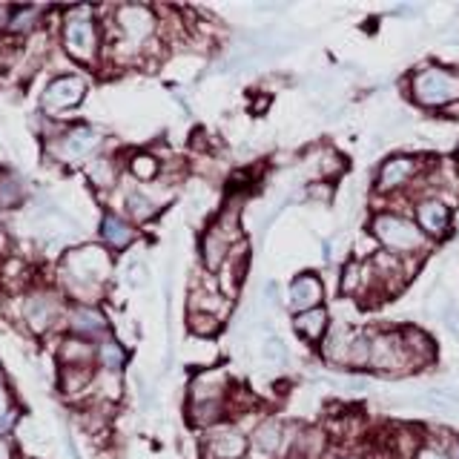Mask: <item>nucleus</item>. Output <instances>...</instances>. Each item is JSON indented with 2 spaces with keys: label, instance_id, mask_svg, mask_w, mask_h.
<instances>
[{
  "label": "nucleus",
  "instance_id": "a878e982",
  "mask_svg": "<svg viewBox=\"0 0 459 459\" xmlns=\"http://www.w3.org/2000/svg\"><path fill=\"white\" fill-rule=\"evenodd\" d=\"M158 169H161V164H158L155 158L147 152H135L133 158H129V172H133L138 181H152L158 176Z\"/></svg>",
  "mask_w": 459,
  "mask_h": 459
},
{
  "label": "nucleus",
  "instance_id": "39448f33",
  "mask_svg": "<svg viewBox=\"0 0 459 459\" xmlns=\"http://www.w3.org/2000/svg\"><path fill=\"white\" fill-rule=\"evenodd\" d=\"M370 370L382 373V377H405L416 370V362L408 351L402 330H379L370 339Z\"/></svg>",
  "mask_w": 459,
  "mask_h": 459
},
{
  "label": "nucleus",
  "instance_id": "f257e3e1",
  "mask_svg": "<svg viewBox=\"0 0 459 459\" xmlns=\"http://www.w3.org/2000/svg\"><path fill=\"white\" fill-rule=\"evenodd\" d=\"M370 236L379 241V247L385 253H391L396 258H416L428 250L430 238L420 230L413 219L402 215L396 210H379L370 219Z\"/></svg>",
  "mask_w": 459,
  "mask_h": 459
},
{
  "label": "nucleus",
  "instance_id": "ddd939ff",
  "mask_svg": "<svg viewBox=\"0 0 459 459\" xmlns=\"http://www.w3.org/2000/svg\"><path fill=\"white\" fill-rule=\"evenodd\" d=\"M83 92H86V83L75 75H61L55 78L47 92H43V109L49 112H64L69 107H75L83 100Z\"/></svg>",
  "mask_w": 459,
  "mask_h": 459
},
{
  "label": "nucleus",
  "instance_id": "7c9ffc66",
  "mask_svg": "<svg viewBox=\"0 0 459 459\" xmlns=\"http://www.w3.org/2000/svg\"><path fill=\"white\" fill-rule=\"evenodd\" d=\"M448 451H451V459H459V439L451 442V448H448Z\"/></svg>",
  "mask_w": 459,
  "mask_h": 459
},
{
  "label": "nucleus",
  "instance_id": "bb28decb",
  "mask_svg": "<svg viewBox=\"0 0 459 459\" xmlns=\"http://www.w3.org/2000/svg\"><path fill=\"white\" fill-rule=\"evenodd\" d=\"M90 176L95 184L109 186V184H115V167L107 161V158H95V161L90 164Z\"/></svg>",
  "mask_w": 459,
  "mask_h": 459
},
{
  "label": "nucleus",
  "instance_id": "393cba45",
  "mask_svg": "<svg viewBox=\"0 0 459 459\" xmlns=\"http://www.w3.org/2000/svg\"><path fill=\"white\" fill-rule=\"evenodd\" d=\"M98 362L104 365V370L118 373L124 368V362H126V353H124V348L118 342H104L98 348Z\"/></svg>",
  "mask_w": 459,
  "mask_h": 459
},
{
  "label": "nucleus",
  "instance_id": "1a4fd4ad",
  "mask_svg": "<svg viewBox=\"0 0 459 459\" xmlns=\"http://www.w3.org/2000/svg\"><path fill=\"white\" fill-rule=\"evenodd\" d=\"M454 212L448 207V201H442L439 195H425L413 204V221L420 224V230L428 238H442L448 236Z\"/></svg>",
  "mask_w": 459,
  "mask_h": 459
},
{
  "label": "nucleus",
  "instance_id": "0eeeda50",
  "mask_svg": "<svg viewBox=\"0 0 459 459\" xmlns=\"http://www.w3.org/2000/svg\"><path fill=\"white\" fill-rule=\"evenodd\" d=\"M115 26H118V47L138 52L155 32V14L150 6H118L115 9Z\"/></svg>",
  "mask_w": 459,
  "mask_h": 459
},
{
  "label": "nucleus",
  "instance_id": "f8f14e48",
  "mask_svg": "<svg viewBox=\"0 0 459 459\" xmlns=\"http://www.w3.org/2000/svg\"><path fill=\"white\" fill-rule=\"evenodd\" d=\"M100 143V135L92 126H75L69 129L66 135L57 138V143H52V155L57 161H78V158H86Z\"/></svg>",
  "mask_w": 459,
  "mask_h": 459
},
{
  "label": "nucleus",
  "instance_id": "6ab92c4d",
  "mask_svg": "<svg viewBox=\"0 0 459 459\" xmlns=\"http://www.w3.org/2000/svg\"><path fill=\"white\" fill-rule=\"evenodd\" d=\"M23 316H26V322L32 325L35 330H47V327H52V322L61 316V305H57V299L55 296H32L26 301V310H23Z\"/></svg>",
  "mask_w": 459,
  "mask_h": 459
},
{
  "label": "nucleus",
  "instance_id": "cd10ccee",
  "mask_svg": "<svg viewBox=\"0 0 459 459\" xmlns=\"http://www.w3.org/2000/svg\"><path fill=\"white\" fill-rule=\"evenodd\" d=\"M413 459H451V451L439 448V445H434V442H425L422 448L413 454Z\"/></svg>",
  "mask_w": 459,
  "mask_h": 459
},
{
  "label": "nucleus",
  "instance_id": "c756f323",
  "mask_svg": "<svg viewBox=\"0 0 459 459\" xmlns=\"http://www.w3.org/2000/svg\"><path fill=\"white\" fill-rule=\"evenodd\" d=\"M0 459H12V445L6 439H0Z\"/></svg>",
  "mask_w": 459,
  "mask_h": 459
},
{
  "label": "nucleus",
  "instance_id": "4be33fe9",
  "mask_svg": "<svg viewBox=\"0 0 459 459\" xmlns=\"http://www.w3.org/2000/svg\"><path fill=\"white\" fill-rule=\"evenodd\" d=\"M186 327H190V333L198 339H212L221 330V319L212 313H190L186 316Z\"/></svg>",
  "mask_w": 459,
  "mask_h": 459
},
{
  "label": "nucleus",
  "instance_id": "2eb2a0df",
  "mask_svg": "<svg viewBox=\"0 0 459 459\" xmlns=\"http://www.w3.org/2000/svg\"><path fill=\"white\" fill-rule=\"evenodd\" d=\"M290 442L287 437V425L276 416H267L253 428V448L264 456H279L284 451V445Z\"/></svg>",
  "mask_w": 459,
  "mask_h": 459
},
{
  "label": "nucleus",
  "instance_id": "aec40b11",
  "mask_svg": "<svg viewBox=\"0 0 459 459\" xmlns=\"http://www.w3.org/2000/svg\"><path fill=\"white\" fill-rule=\"evenodd\" d=\"M100 236H104V241L109 244L112 250H124V247L133 244L135 230L129 221H124L121 215L109 212V215H104V221H100Z\"/></svg>",
  "mask_w": 459,
  "mask_h": 459
},
{
  "label": "nucleus",
  "instance_id": "f03ea898",
  "mask_svg": "<svg viewBox=\"0 0 459 459\" xmlns=\"http://www.w3.org/2000/svg\"><path fill=\"white\" fill-rule=\"evenodd\" d=\"M227 394H230V377L221 368H204L198 370L190 382V420L198 428H215L221 425L227 413Z\"/></svg>",
  "mask_w": 459,
  "mask_h": 459
},
{
  "label": "nucleus",
  "instance_id": "423d86ee",
  "mask_svg": "<svg viewBox=\"0 0 459 459\" xmlns=\"http://www.w3.org/2000/svg\"><path fill=\"white\" fill-rule=\"evenodd\" d=\"M64 47L66 52L75 57V61L90 64L95 52H98V26L92 12L86 6H78L66 14L64 23Z\"/></svg>",
  "mask_w": 459,
  "mask_h": 459
},
{
  "label": "nucleus",
  "instance_id": "a211bd4d",
  "mask_svg": "<svg viewBox=\"0 0 459 459\" xmlns=\"http://www.w3.org/2000/svg\"><path fill=\"white\" fill-rule=\"evenodd\" d=\"M69 327H72V333H75L78 339H98V336H104L107 333V319H104V313L95 310L92 305H83V307H75L69 316Z\"/></svg>",
  "mask_w": 459,
  "mask_h": 459
},
{
  "label": "nucleus",
  "instance_id": "b1692460",
  "mask_svg": "<svg viewBox=\"0 0 459 459\" xmlns=\"http://www.w3.org/2000/svg\"><path fill=\"white\" fill-rule=\"evenodd\" d=\"M126 210H129V215H133L135 221H150L152 215L158 212L155 201L147 198L143 193H138V190H133V193L126 195Z\"/></svg>",
  "mask_w": 459,
  "mask_h": 459
},
{
  "label": "nucleus",
  "instance_id": "f3484780",
  "mask_svg": "<svg viewBox=\"0 0 459 459\" xmlns=\"http://www.w3.org/2000/svg\"><path fill=\"white\" fill-rule=\"evenodd\" d=\"M330 325H333V319H330V313L325 307H316V310L293 316L296 333L305 339V342H310V344H322V339L327 336Z\"/></svg>",
  "mask_w": 459,
  "mask_h": 459
},
{
  "label": "nucleus",
  "instance_id": "2f4dec72",
  "mask_svg": "<svg viewBox=\"0 0 459 459\" xmlns=\"http://www.w3.org/2000/svg\"><path fill=\"white\" fill-rule=\"evenodd\" d=\"M339 459H362V456H339Z\"/></svg>",
  "mask_w": 459,
  "mask_h": 459
},
{
  "label": "nucleus",
  "instance_id": "412c9836",
  "mask_svg": "<svg viewBox=\"0 0 459 459\" xmlns=\"http://www.w3.org/2000/svg\"><path fill=\"white\" fill-rule=\"evenodd\" d=\"M95 356H98V351L86 339H69L61 348L64 365H92Z\"/></svg>",
  "mask_w": 459,
  "mask_h": 459
},
{
  "label": "nucleus",
  "instance_id": "6e6552de",
  "mask_svg": "<svg viewBox=\"0 0 459 459\" xmlns=\"http://www.w3.org/2000/svg\"><path fill=\"white\" fill-rule=\"evenodd\" d=\"M420 158L413 155H391L385 158L379 172H377V193L379 195H394V193H402L408 190L413 184V178L420 176Z\"/></svg>",
  "mask_w": 459,
  "mask_h": 459
},
{
  "label": "nucleus",
  "instance_id": "dca6fc26",
  "mask_svg": "<svg viewBox=\"0 0 459 459\" xmlns=\"http://www.w3.org/2000/svg\"><path fill=\"white\" fill-rule=\"evenodd\" d=\"M287 459H327V434L319 428H305L290 439Z\"/></svg>",
  "mask_w": 459,
  "mask_h": 459
},
{
  "label": "nucleus",
  "instance_id": "9d476101",
  "mask_svg": "<svg viewBox=\"0 0 459 459\" xmlns=\"http://www.w3.org/2000/svg\"><path fill=\"white\" fill-rule=\"evenodd\" d=\"M250 448V439L244 437V430L238 425H215L210 428V434L204 439V451L210 459H244Z\"/></svg>",
  "mask_w": 459,
  "mask_h": 459
},
{
  "label": "nucleus",
  "instance_id": "c85d7f7f",
  "mask_svg": "<svg viewBox=\"0 0 459 459\" xmlns=\"http://www.w3.org/2000/svg\"><path fill=\"white\" fill-rule=\"evenodd\" d=\"M9 413V394H6V387H4V382H0V420Z\"/></svg>",
  "mask_w": 459,
  "mask_h": 459
},
{
  "label": "nucleus",
  "instance_id": "7ed1b4c3",
  "mask_svg": "<svg viewBox=\"0 0 459 459\" xmlns=\"http://www.w3.org/2000/svg\"><path fill=\"white\" fill-rule=\"evenodd\" d=\"M112 273V258L100 247H81L64 258V281L75 296L92 301Z\"/></svg>",
  "mask_w": 459,
  "mask_h": 459
},
{
  "label": "nucleus",
  "instance_id": "5701e85b",
  "mask_svg": "<svg viewBox=\"0 0 459 459\" xmlns=\"http://www.w3.org/2000/svg\"><path fill=\"white\" fill-rule=\"evenodd\" d=\"M258 356H262V362H264V365H270V368H281V365L287 362V344H284V339L276 336V333L264 336L262 348H258Z\"/></svg>",
  "mask_w": 459,
  "mask_h": 459
},
{
  "label": "nucleus",
  "instance_id": "20e7f679",
  "mask_svg": "<svg viewBox=\"0 0 459 459\" xmlns=\"http://www.w3.org/2000/svg\"><path fill=\"white\" fill-rule=\"evenodd\" d=\"M411 98L425 109H445L459 100V69L425 64L411 75Z\"/></svg>",
  "mask_w": 459,
  "mask_h": 459
},
{
  "label": "nucleus",
  "instance_id": "9b49d317",
  "mask_svg": "<svg viewBox=\"0 0 459 459\" xmlns=\"http://www.w3.org/2000/svg\"><path fill=\"white\" fill-rule=\"evenodd\" d=\"M322 301H325V281L316 273H301L299 279H293L290 290H287V307L293 310V316L322 307Z\"/></svg>",
  "mask_w": 459,
  "mask_h": 459
},
{
  "label": "nucleus",
  "instance_id": "4468645a",
  "mask_svg": "<svg viewBox=\"0 0 459 459\" xmlns=\"http://www.w3.org/2000/svg\"><path fill=\"white\" fill-rule=\"evenodd\" d=\"M356 330L344 322H333L327 330V336L322 339V359L333 368H348L351 362V344H353Z\"/></svg>",
  "mask_w": 459,
  "mask_h": 459
}]
</instances>
